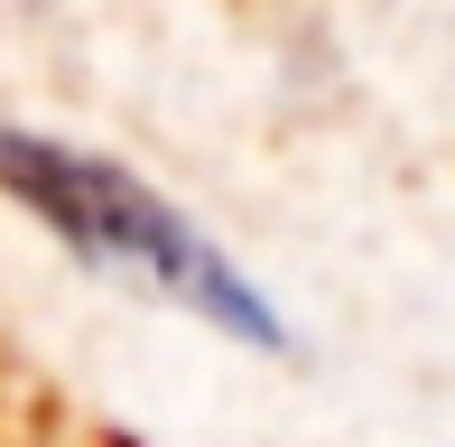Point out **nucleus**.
Segmentation results:
<instances>
[{
	"label": "nucleus",
	"instance_id": "obj_1",
	"mask_svg": "<svg viewBox=\"0 0 455 447\" xmlns=\"http://www.w3.org/2000/svg\"><path fill=\"white\" fill-rule=\"evenodd\" d=\"M0 187L47 224L66 252H84L93 271L140 280V289L177 298L186 317L260 345V354H288V317L251 289V271H242L196 215H177L149 177H131L121 158H93V150H75V140L0 121Z\"/></svg>",
	"mask_w": 455,
	"mask_h": 447
}]
</instances>
